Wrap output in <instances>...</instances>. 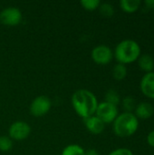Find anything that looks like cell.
Returning a JSON list of instances; mask_svg holds the SVG:
<instances>
[{
	"label": "cell",
	"mask_w": 154,
	"mask_h": 155,
	"mask_svg": "<svg viewBox=\"0 0 154 155\" xmlns=\"http://www.w3.org/2000/svg\"><path fill=\"white\" fill-rule=\"evenodd\" d=\"M71 103L75 113L84 120L95 114L99 104L95 94L87 89H79L74 92Z\"/></svg>",
	"instance_id": "6da1fadb"
},
{
	"label": "cell",
	"mask_w": 154,
	"mask_h": 155,
	"mask_svg": "<svg viewBox=\"0 0 154 155\" xmlns=\"http://www.w3.org/2000/svg\"><path fill=\"white\" fill-rule=\"evenodd\" d=\"M141 55V47L139 44L132 39L121 41L115 47L113 56L119 64H129L138 60Z\"/></svg>",
	"instance_id": "7a4b0ae2"
},
{
	"label": "cell",
	"mask_w": 154,
	"mask_h": 155,
	"mask_svg": "<svg viewBox=\"0 0 154 155\" xmlns=\"http://www.w3.org/2000/svg\"><path fill=\"white\" fill-rule=\"evenodd\" d=\"M139 128V120L133 113L120 114L113 123V130L116 136L127 138L133 135Z\"/></svg>",
	"instance_id": "3957f363"
},
{
	"label": "cell",
	"mask_w": 154,
	"mask_h": 155,
	"mask_svg": "<svg viewBox=\"0 0 154 155\" xmlns=\"http://www.w3.org/2000/svg\"><path fill=\"white\" fill-rule=\"evenodd\" d=\"M94 115H96L100 120H102L105 125L113 124L116 117L119 115L118 107L106 102L99 103Z\"/></svg>",
	"instance_id": "277c9868"
},
{
	"label": "cell",
	"mask_w": 154,
	"mask_h": 155,
	"mask_svg": "<svg viewBox=\"0 0 154 155\" xmlns=\"http://www.w3.org/2000/svg\"><path fill=\"white\" fill-rule=\"evenodd\" d=\"M52 108V101L45 95H39L35 97L30 106L29 112L30 114L36 118L44 116Z\"/></svg>",
	"instance_id": "5b68a950"
},
{
	"label": "cell",
	"mask_w": 154,
	"mask_h": 155,
	"mask_svg": "<svg viewBox=\"0 0 154 155\" xmlns=\"http://www.w3.org/2000/svg\"><path fill=\"white\" fill-rule=\"evenodd\" d=\"M31 134V126L25 121L14 122L8 129V136L12 141H24Z\"/></svg>",
	"instance_id": "8992f818"
},
{
	"label": "cell",
	"mask_w": 154,
	"mask_h": 155,
	"mask_svg": "<svg viewBox=\"0 0 154 155\" xmlns=\"http://www.w3.org/2000/svg\"><path fill=\"white\" fill-rule=\"evenodd\" d=\"M23 14L17 7L8 6L0 12V23L7 26H15L22 22Z\"/></svg>",
	"instance_id": "52a82bcc"
},
{
	"label": "cell",
	"mask_w": 154,
	"mask_h": 155,
	"mask_svg": "<svg viewBox=\"0 0 154 155\" xmlns=\"http://www.w3.org/2000/svg\"><path fill=\"white\" fill-rule=\"evenodd\" d=\"M91 57L95 64L105 65L112 62L113 58V51L105 45H99L93 48Z\"/></svg>",
	"instance_id": "ba28073f"
},
{
	"label": "cell",
	"mask_w": 154,
	"mask_h": 155,
	"mask_svg": "<svg viewBox=\"0 0 154 155\" xmlns=\"http://www.w3.org/2000/svg\"><path fill=\"white\" fill-rule=\"evenodd\" d=\"M142 93L148 98L154 100V72L145 74L140 82Z\"/></svg>",
	"instance_id": "9c48e42d"
},
{
	"label": "cell",
	"mask_w": 154,
	"mask_h": 155,
	"mask_svg": "<svg viewBox=\"0 0 154 155\" xmlns=\"http://www.w3.org/2000/svg\"><path fill=\"white\" fill-rule=\"evenodd\" d=\"M84 126L89 133L92 134H101L105 128L104 123L100 120L96 115H93L87 119H84Z\"/></svg>",
	"instance_id": "30bf717a"
},
{
	"label": "cell",
	"mask_w": 154,
	"mask_h": 155,
	"mask_svg": "<svg viewBox=\"0 0 154 155\" xmlns=\"http://www.w3.org/2000/svg\"><path fill=\"white\" fill-rule=\"evenodd\" d=\"M134 115L139 119L142 120H147L150 119L154 114V108L152 104L147 102H142L137 104L135 110Z\"/></svg>",
	"instance_id": "8fae6325"
},
{
	"label": "cell",
	"mask_w": 154,
	"mask_h": 155,
	"mask_svg": "<svg viewBox=\"0 0 154 155\" xmlns=\"http://www.w3.org/2000/svg\"><path fill=\"white\" fill-rule=\"evenodd\" d=\"M138 65L140 69L146 74L152 72L154 69V60L152 56L148 54H141L138 58Z\"/></svg>",
	"instance_id": "7c38bea8"
},
{
	"label": "cell",
	"mask_w": 154,
	"mask_h": 155,
	"mask_svg": "<svg viewBox=\"0 0 154 155\" xmlns=\"http://www.w3.org/2000/svg\"><path fill=\"white\" fill-rule=\"evenodd\" d=\"M141 4L142 2L140 0H121L120 7L125 13L133 14L140 8Z\"/></svg>",
	"instance_id": "4fadbf2b"
},
{
	"label": "cell",
	"mask_w": 154,
	"mask_h": 155,
	"mask_svg": "<svg viewBox=\"0 0 154 155\" xmlns=\"http://www.w3.org/2000/svg\"><path fill=\"white\" fill-rule=\"evenodd\" d=\"M127 67L123 64H116L113 68V76L116 81H123L127 76Z\"/></svg>",
	"instance_id": "5bb4252c"
},
{
	"label": "cell",
	"mask_w": 154,
	"mask_h": 155,
	"mask_svg": "<svg viewBox=\"0 0 154 155\" xmlns=\"http://www.w3.org/2000/svg\"><path fill=\"white\" fill-rule=\"evenodd\" d=\"M85 150L79 144H69L64 148L61 155H84Z\"/></svg>",
	"instance_id": "9a60e30c"
},
{
	"label": "cell",
	"mask_w": 154,
	"mask_h": 155,
	"mask_svg": "<svg viewBox=\"0 0 154 155\" xmlns=\"http://www.w3.org/2000/svg\"><path fill=\"white\" fill-rule=\"evenodd\" d=\"M105 100L104 102L106 103H109L113 105H115V106H118V104H121V97H120V94L119 93L114 90V89H110L106 92L105 94Z\"/></svg>",
	"instance_id": "2e32d148"
},
{
	"label": "cell",
	"mask_w": 154,
	"mask_h": 155,
	"mask_svg": "<svg viewBox=\"0 0 154 155\" xmlns=\"http://www.w3.org/2000/svg\"><path fill=\"white\" fill-rule=\"evenodd\" d=\"M122 106L125 113H133L137 106L136 100L132 96H126L122 100Z\"/></svg>",
	"instance_id": "e0dca14e"
},
{
	"label": "cell",
	"mask_w": 154,
	"mask_h": 155,
	"mask_svg": "<svg viewBox=\"0 0 154 155\" xmlns=\"http://www.w3.org/2000/svg\"><path fill=\"white\" fill-rule=\"evenodd\" d=\"M98 9L100 14L104 17H112L114 15V7L110 3H101Z\"/></svg>",
	"instance_id": "ac0fdd59"
},
{
	"label": "cell",
	"mask_w": 154,
	"mask_h": 155,
	"mask_svg": "<svg viewBox=\"0 0 154 155\" xmlns=\"http://www.w3.org/2000/svg\"><path fill=\"white\" fill-rule=\"evenodd\" d=\"M13 148V141L7 135L0 136V152L6 153Z\"/></svg>",
	"instance_id": "d6986e66"
},
{
	"label": "cell",
	"mask_w": 154,
	"mask_h": 155,
	"mask_svg": "<svg viewBox=\"0 0 154 155\" xmlns=\"http://www.w3.org/2000/svg\"><path fill=\"white\" fill-rule=\"evenodd\" d=\"M81 5L84 9L87 11H94L99 8L101 5V1L99 0H82L80 2Z\"/></svg>",
	"instance_id": "ffe728a7"
},
{
	"label": "cell",
	"mask_w": 154,
	"mask_h": 155,
	"mask_svg": "<svg viewBox=\"0 0 154 155\" xmlns=\"http://www.w3.org/2000/svg\"><path fill=\"white\" fill-rule=\"evenodd\" d=\"M108 155H133V153L128 148H118L112 151Z\"/></svg>",
	"instance_id": "44dd1931"
},
{
	"label": "cell",
	"mask_w": 154,
	"mask_h": 155,
	"mask_svg": "<svg viewBox=\"0 0 154 155\" xmlns=\"http://www.w3.org/2000/svg\"><path fill=\"white\" fill-rule=\"evenodd\" d=\"M147 143L151 147L154 148V130L148 134V135H147Z\"/></svg>",
	"instance_id": "7402d4cb"
},
{
	"label": "cell",
	"mask_w": 154,
	"mask_h": 155,
	"mask_svg": "<svg viewBox=\"0 0 154 155\" xmlns=\"http://www.w3.org/2000/svg\"><path fill=\"white\" fill-rule=\"evenodd\" d=\"M144 5L147 8L154 10V0H146L144 2Z\"/></svg>",
	"instance_id": "603a6c76"
},
{
	"label": "cell",
	"mask_w": 154,
	"mask_h": 155,
	"mask_svg": "<svg viewBox=\"0 0 154 155\" xmlns=\"http://www.w3.org/2000/svg\"><path fill=\"white\" fill-rule=\"evenodd\" d=\"M84 155H100L98 151L95 149H89L84 152Z\"/></svg>",
	"instance_id": "cb8c5ba5"
}]
</instances>
